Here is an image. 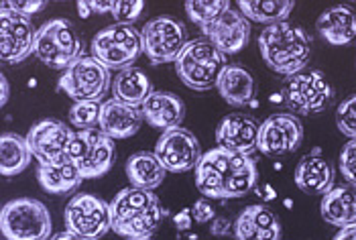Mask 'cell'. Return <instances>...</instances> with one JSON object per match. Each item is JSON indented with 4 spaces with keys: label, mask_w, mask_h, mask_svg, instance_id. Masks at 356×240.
I'll list each match as a JSON object with an SVG mask.
<instances>
[{
    "label": "cell",
    "mask_w": 356,
    "mask_h": 240,
    "mask_svg": "<svg viewBox=\"0 0 356 240\" xmlns=\"http://www.w3.org/2000/svg\"><path fill=\"white\" fill-rule=\"evenodd\" d=\"M336 127L344 136L356 138V94L346 98L338 106V110H336Z\"/></svg>",
    "instance_id": "33"
},
{
    "label": "cell",
    "mask_w": 356,
    "mask_h": 240,
    "mask_svg": "<svg viewBox=\"0 0 356 240\" xmlns=\"http://www.w3.org/2000/svg\"><path fill=\"white\" fill-rule=\"evenodd\" d=\"M143 54L153 65L175 63V59L188 45V29L173 17H155L140 31Z\"/></svg>",
    "instance_id": "12"
},
{
    "label": "cell",
    "mask_w": 356,
    "mask_h": 240,
    "mask_svg": "<svg viewBox=\"0 0 356 240\" xmlns=\"http://www.w3.org/2000/svg\"><path fill=\"white\" fill-rule=\"evenodd\" d=\"M100 112H102V104H98V102H76L70 108V122L78 131L98 129Z\"/></svg>",
    "instance_id": "32"
},
{
    "label": "cell",
    "mask_w": 356,
    "mask_h": 240,
    "mask_svg": "<svg viewBox=\"0 0 356 240\" xmlns=\"http://www.w3.org/2000/svg\"><path fill=\"white\" fill-rule=\"evenodd\" d=\"M49 240H86V239L78 237V234H74V232H70V230H65V232H57V234H54Z\"/></svg>",
    "instance_id": "43"
},
{
    "label": "cell",
    "mask_w": 356,
    "mask_h": 240,
    "mask_svg": "<svg viewBox=\"0 0 356 240\" xmlns=\"http://www.w3.org/2000/svg\"><path fill=\"white\" fill-rule=\"evenodd\" d=\"M37 31L31 19L15 15L10 10L0 13V57L4 63H21L35 54Z\"/></svg>",
    "instance_id": "16"
},
{
    "label": "cell",
    "mask_w": 356,
    "mask_h": 240,
    "mask_svg": "<svg viewBox=\"0 0 356 240\" xmlns=\"http://www.w3.org/2000/svg\"><path fill=\"white\" fill-rule=\"evenodd\" d=\"M153 92H155L153 83L145 74V70H140V67H129V70L118 72V76L114 78V83H112L114 100H120L131 106L140 108Z\"/></svg>",
    "instance_id": "26"
},
{
    "label": "cell",
    "mask_w": 356,
    "mask_h": 240,
    "mask_svg": "<svg viewBox=\"0 0 356 240\" xmlns=\"http://www.w3.org/2000/svg\"><path fill=\"white\" fill-rule=\"evenodd\" d=\"M281 94L285 106L291 110V114L314 116V114H322L332 106L336 92L324 72L303 70L285 81Z\"/></svg>",
    "instance_id": "7"
},
{
    "label": "cell",
    "mask_w": 356,
    "mask_h": 240,
    "mask_svg": "<svg viewBox=\"0 0 356 240\" xmlns=\"http://www.w3.org/2000/svg\"><path fill=\"white\" fill-rule=\"evenodd\" d=\"M259 49L269 70L291 78L305 70L312 55V39L303 29L279 23L261 31Z\"/></svg>",
    "instance_id": "3"
},
{
    "label": "cell",
    "mask_w": 356,
    "mask_h": 240,
    "mask_svg": "<svg viewBox=\"0 0 356 240\" xmlns=\"http://www.w3.org/2000/svg\"><path fill=\"white\" fill-rule=\"evenodd\" d=\"M114 4H116L114 0H88L90 10H92V13H96V15H106V13L112 15Z\"/></svg>",
    "instance_id": "39"
},
{
    "label": "cell",
    "mask_w": 356,
    "mask_h": 240,
    "mask_svg": "<svg viewBox=\"0 0 356 240\" xmlns=\"http://www.w3.org/2000/svg\"><path fill=\"white\" fill-rule=\"evenodd\" d=\"M70 232L86 240H100L112 230L110 204L94 193H76L63 214Z\"/></svg>",
    "instance_id": "11"
},
{
    "label": "cell",
    "mask_w": 356,
    "mask_h": 240,
    "mask_svg": "<svg viewBox=\"0 0 356 240\" xmlns=\"http://www.w3.org/2000/svg\"><path fill=\"white\" fill-rule=\"evenodd\" d=\"M320 214L330 226L353 228L356 226V187L338 186L332 187L322 200Z\"/></svg>",
    "instance_id": "24"
},
{
    "label": "cell",
    "mask_w": 356,
    "mask_h": 240,
    "mask_svg": "<svg viewBox=\"0 0 356 240\" xmlns=\"http://www.w3.org/2000/svg\"><path fill=\"white\" fill-rule=\"evenodd\" d=\"M78 8L82 10L83 19H88V17H90V13H92V10H90V6H88V2H78Z\"/></svg>",
    "instance_id": "44"
},
{
    "label": "cell",
    "mask_w": 356,
    "mask_h": 240,
    "mask_svg": "<svg viewBox=\"0 0 356 240\" xmlns=\"http://www.w3.org/2000/svg\"><path fill=\"white\" fill-rule=\"evenodd\" d=\"M228 8H230L228 0H212V2H208V0H188L186 2L188 17L202 31H206V29L210 27L220 15L226 13Z\"/></svg>",
    "instance_id": "31"
},
{
    "label": "cell",
    "mask_w": 356,
    "mask_h": 240,
    "mask_svg": "<svg viewBox=\"0 0 356 240\" xmlns=\"http://www.w3.org/2000/svg\"><path fill=\"white\" fill-rule=\"evenodd\" d=\"M153 153L163 163V167L169 173L192 171L197 167V163L204 155L197 136L181 127L161 134Z\"/></svg>",
    "instance_id": "15"
},
{
    "label": "cell",
    "mask_w": 356,
    "mask_h": 240,
    "mask_svg": "<svg viewBox=\"0 0 356 240\" xmlns=\"http://www.w3.org/2000/svg\"><path fill=\"white\" fill-rule=\"evenodd\" d=\"M259 129L261 125L252 116L232 112L224 116L216 127V143L220 149L250 157L254 151H259Z\"/></svg>",
    "instance_id": "17"
},
{
    "label": "cell",
    "mask_w": 356,
    "mask_h": 240,
    "mask_svg": "<svg viewBox=\"0 0 356 240\" xmlns=\"http://www.w3.org/2000/svg\"><path fill=\"white\" fill-rule=\"evenodd\" d=\"M31 147L27 136L17 133H4L0 138V171L4 177L23 173L31 163Z\"/></svg>",
    "instance_id": "29"
},
{
    "label": "cell",
    "mask_w": 356,
    "mask_h": 240,
    "mask_svg": "<svg viewBox=\"0 0 356 240\" xmlns=\"http://www.w3.org/2000/svg\"><path fill=\"white\" fill-rule=\"evenodd\" d=\"M37 179H39V186L54 195L70 193V191L78 189L83 182V177L80 175L78 167L72 163V159L59 163V165H39Z\"/></svg>",
    "instance_id": "28"
},
{
    "label": "cell",
    "mask_w": 356,
    "mask_h": 240,
    "mask_svg": "<svg viewBox=\"0 0 356 240\" xmlns=\"http://www.w3.org/2000/svg\"><path fill=\"white\" fill-rule=\"evenodd\" d=\"M332 240H356V226H353V228H342Z\"/></svg>",
    "instance_id": "41"
},
{
    "label": "cell",
    "mask_w": 356,
    "mask_h": 240,
    "mask_svg": "<svg viewBox=\"0 0 356 240\" xmlns=\"http://www.w3.org/2000/svg\"><path fill=\"white\" fill-rule=\"evenodd\" d=\"M318 35L334 47H346L356 41V10L348 4H334L316 21Z\"/></svg>",
    "instance_id": "20"
},
{
    "label": "cell",
    "mask_w": 356,
    "mask_h": 240,
    "mask_svg": "<svg viewBox=\"0 0 356 240\" xmlns=\"http://www.w3.org/2000/svg\"><path fill=\"white\" fill-rule=\"evenodd\" d=\"M230 230L234 232V224H232L228 218H224V216H216V218L210 222V232H212L214 237H226V234H230Z\"/></svg>",
    "instance_id": "38"
},
{
    "label": "cell",
    "mask_w": 356,
    "mask_h": 240,
    "mask_svg": "<svg viewBox=\"0 0 356 240\" xmlns=\"http://www.w3.org/2000/svg\"><path fill=\"white\" fill-rule=\"evenodd\" d=\"M303 125L291 112H279L261 122L259 151L267 157H281L302 147Z\"/></svg>",
    "instance_id": "14"
},
{
    "label": "cell",
    "mask_w": 356,
    "mask_h": 240,
    "mask_svg": "<svg viewBox=\"0 0 356 240\" xmlns=\"http://www.w3.org/2000/svg\"><path fill=\"white\" fill-rule=\"evenodd\" d=\"M340 173L348 186L356 187V138H350L340 153Z\"/></svg>",
    "instance_id": "35"
},
{
    "label": "cell",
    "mask_w": 356,
    "mask_h": 240,
    "mask_svg": "<svg viewBox=\"0 0 356 240\" xmlns=\"http://www.w3.org/2000/svg\"><path fill=\"white\" fill-rule=\"evenodd\" d=\"M169 171L163 167V163L157 159L155 153L149 151H138L131 155L127 161V177L138 189H157L163 184L165 175Z\"/></svg>",
    "instance_id": "27"
},
{
    "label": "cell",
    "mask_w": 356,
    "mask_h": 240,
    "mask_svg": "<svg viewBox=\"0 0 356 240\" xmlns=\"http://www.w3.org/2000/svg\"><path fill=\"white\" fill-rule=\"evenodd\" d=\"M204 35L218 47L224 55H234L243 51L250 41V23L248 19L234 8H228L218 19L204 31Z\"/></svg>",
    "instance_id": "18"
},
{
    "label": "cell",
    "mask_w": 356,
    "mask_h": 240,
    "mask_svg": "<svg viewBox=\"0 0 356 240\" xmlns=\"http://www.w3.org/2000/svg\"><path fill=\"white\" fill-rule=\"evenodd\" d=\"M74 134L76 131H72L63 122L55 118H45L31 127L27 143L33 157L39 161V165H59V163L70 161Z\"/></svg>",
    "instance_id": "13"
},
{
    "label": "cell",
    "mask_w": 356,
    "mask_h": 240,
    "mask_svg": "<svg viewBox=\"0 0 356 240\" xmlns=\"http://www.w3.org/2000/svg\"><path fill=\"white\" fill-rule=\"evenodd\" d=\"M193 175L197 191L208 200L245 198L259 184L254 159L220 147L202 155Z\"/></svg>",
    "instance_id": "1"
},
{
    "label": "cell",
    "mask_w": 356,
    "mask_h": 240,
    "mask_svg": "<svg viewBox=\"0 0 356 240\" xmlns=\"http://www.w3.org/2000/svg\"><path fill=\"white\" fill-rule=\"evenodd\" d=\"M190 210H192L193 222H197V224H208V222H212L216 218V210L212 208L208 198H200Z\"/></svg>",
    "instance_id": "37"
},
{
    "label": "cell",
    "mask_w": 356,
    "mask_h": 240,
    "mask_svg": "<svg viewBox=\"0 0 356 240\" xmlns=\"http://www.w3.org/2000/svg\"><path fill=\"white\" fill-rule=\"evenodd\" d=\"M0 83H2V98H0V104H2V106H6L8 96H10V86H8L6 76H0Z\"/></svg>",
    "instance_id": "42"
},
{
    "label": "cell",
    "mask_w": 356,
    "mask_h": 240,
    "mask_svg": "<svg viewBox=\"0 0 356 240\" xmlns=\"http://www.w3.org/2000/svg\"><path fill=\"white\" fill-rule=\"evenodd\" d=\"M0 226L6 240H49L51 214L43 202L33 198H17L4 204Z\"/></svg>",
    "instance_id": "5"
},
{
    "label": "cell",
    "mask_w": 356,
    "mask_h": 240,
    "mask_svg": "<svg viewBox=\"0 0 356 240\" xmlns=\"http://www.w3.org/2000/svg\"><path fill=\"white\" fill-rule=\"evenodd\" d=\"M236 240H281L283 228L279 216L267 206H247L234 220Z\"/></svg>",
    "instance_id": "19"
},
{
    "label": "cell",
    "mask_w": 356,
    "mask_h": 240,
    "mask_svg": "<svg viewBox=\"0 0 356 240\" xmlns=\"http://www.w3.org/2000/svg\"><path fill=\"white\" fill-rule=\"evenodd\" d=\"M83 47L76 29L65 19H51L37 31L35 55L51 70H67L82 59Z\"/></svg>",
    "instance_id": "6"
},
{
    "label": "cell",
    "mask_w": 356,
    "mask_h": 240,
    "mask_svg": "<svg viewBox=\"0 0 356 240\" xmlns=\"http://www.w3.org/2000/svg\"><path fill=\"white\" fill-rule=\"evenodd\" d=\"M296 186L307 195H326L334 187V167L316 149L312 155H305L296 167Z\"/></svg>",
    "instance_id": "23"
},
{
    "label": "cell",
    "mask_w": 356,
    "mask_h": 240,
    "mask_svg": "<svg viewBox=\"0 0 356 240\" xmlns=\"http://www.w3.org/2000/svg\"><path fill=\"white\" fill-rule=\"evenodd\" d=\"M145 13V2L143 0H120L114 4L112 17L116 21V25H129L133 27V23H137L138 19Z\"/></svg>",
    "instance_id": "34"
},
{
    "label": "cell",
    "mask_w": 356,
    "mask_h": 240,
    "mask_svg": "<svg viewBox=\"0 0 356 240\" xmlns=\"http://www.w3.org/2000/svg\"><path fill=\"white\" fill-rule=\"evenodd\" d=\"M143 54L140 33L129 25H112L96 33L92 39V57H96L106 70H129Z\"/></svg>",
    "instance_id": "8"
},
{
    "label": "cell",
    "mask_w": 356,
    "mask_h": 240,
    "mask_svg": "<svg viewBox=\"0 0 356 240\" xmlns=\"http://www.w3.org/2000/svg\"><path fill=\"white\" fill-rule=\"evenodd\" d=\"M238 8L248 21L271 27L279 23H287L291 10L296 8V2L293 0H241Z\"/></svg>",
    "instance_id": "30"
},
{
    "label": "cell",
    "mask_w": 356,
    "mask_h": 240,
    "mask_svg": "<svg viewBox=\"0 0 356 240\" xmlns=\"http://www.w3.org/2000/svg\"><path fill=\"white\" fill-rule=\"evenodd\" d=\"M57 88L74 102H102L110 90V70L96 57H82L70 65L57 81Z\"/></svg>",
    "instance_id": "10"
},
{
    "label": "cell",
    "mask_w": 356,
    "mask_h": 240,
    "mask_svg": "<svg viewBox=\"0 0 356 240\" xmlns=\"http://www.w3.org/2000/svg\"><path fill=\"white\" fill-rule=\"evenodd\" d=\"M143 110L138 106L124 104L120 100H106L102 104L100 112V131L106 133L110 138L120 141V138H129L133 134L138 133V129L143 127Z\"/></svg>",
    "instance_id": "22"
},
{
    "label": "cell",
    "mask_w": 356,
    "mask_h": 240,
    "mask_svg": "<svg viewBox=\"0 0 356 240\" xmlns=\"http://www.w3.org/2000/svg\"><path fill=\"white\" fill-rule=\"evenodd\" d=\"M145 120L149 122V127L167 133L173 129H179L184 118H186V104L177 94L171 92H159L155 90L147 102L140 106Z\"/></svg>",
    "instance_id": "21"
},
{
    "label": "cell",
    "mask_w": 356,
    "mask_h": 240,
    "mask_svg": "<svg viewBox=\"0 0 356 240\" xmlns=\"http://www.w3.org/2000/svg\"><path fill=\"white\" fill-rule=\"evenodd\" d=\"M45 6V2L43 0H15V2H4L2 4V8L4 10H10V13H15V15H21V17H25V19H31L35 13H39L41 8Z\"/></svg>",
    "instance_id": "36"
},
{
    "label": "cell",
    "mask_w": 356,
    "mask_h": 240,
    "mask_svg": "<svg viewBox=\"0 0 356 240\" xmlns=\"http://www.w3.org/2000/svg\"><path fill=\"white\" fill-rule=\"evenodd\" d=\"M226 67V55L208 37H197L188 41L184 51L175 59L177 78L195 92H208L216 88Z\"/></svg>",
    "instance_id": "4"
},
{
    "label": "cell",
    "mask_w": 356,
    "mask_h": 240,
    "mask_svg": "<svg viewBox=\"0 0 356 240\" xmlns=\"http://www.w3.org/2000/svg\"><path fill=\"white\" fill-rule=\"evenodd\" d=\"M163 208L159 198L149 189L127 187L110 202L112 230L129 240H149L161 226Z\"/></svg>",
    "instance_id": "2"
},
{
    "label": "cell",
    "mask_w": 356,
    "mask_h": 240,
    "mask_svg": "<svg viewBox=\"0 0 356 240\" xmlns=\"http://www.w3.org/2000/svg\"><path fill=\"white\" fill-rule=\"evenodd\" d=\"M220 98L234 108H243L252 102L254 96V80L250 76V72L245 70L238 63H230L216 83Z\"/></svg>",
    "instance_id": "25"
},
{
    "label": "cell",
    "mask_w": 356,
    "mask_h": 240,
    "mask_svg": "<svg viewBox=\"0 0 356 240\" xmlns=\"http://www.w3.org/2000/svg\"><path fill=\"white\" fill-rule=\"evenodd\" d=\"M116 157L114 138L100 129L76 131L70 149V159L78 167L83 179H98L106 175Z\"/></svg>",
    "instance_id": "9"
},
{
    "label": "cell",
    "mask_w": 356,
    "mask_h": 240,
    "mask_svg": "<svg viewBox=\"0 0 356 240\" xmlns=\"http://www.w3.org/2000/svg\"><path fill=\"white\" fill-rule=\"evenodd\" d=\"M188 240H202V239H197V237H192V239H188Z\"/></svg>",
    "instance_id": "45"
},
{
    "label": "cell",
    "mask_w": 356,
    "mask_h": 240,
    "mask_svg": "<svg viewBox=\"0 0 356 240\" xmlns=\"http://www.w3.org/2000/svg\"><path fill=\"white\" fill-rule=\"evenodd\" d=\"M173 222H175V228H177V230H188L193 224L192 210H181L179 214H175Z\"/></svg>",
    "instance_id": "40"
}]
</instances>
